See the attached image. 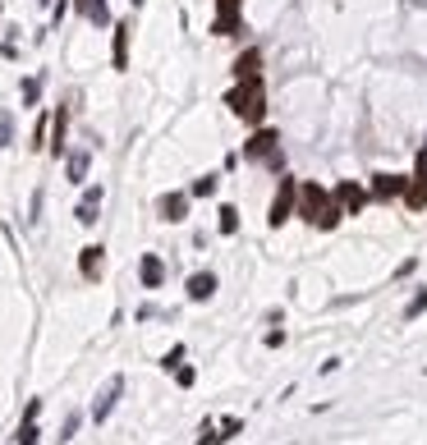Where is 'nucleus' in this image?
I'll list each match as a JSON object with an SVG mask.
<instances>
[{
	"label": "nucleus",
	"mask_w": 427,
	"mask_h": 445,
	"mask_svg": "<svg viewBox=\"0 0 427 445\" xmlns=\"http://www.w3.org/2000/svg\"><path fill=\"white\" fill-rule=\"evenodd\" d=\"M225 106H230L244 124L257 129V124L267 120V88H262V78H239V83L225 92Z\"/></svg>",
	"instance_id": "obj_1"
},
{
	"label": "nucleus",
	"mask_w": 427,
	"mask_h": 445,
	"mask_svg": "<svg viewBox=\"0 0 427 445\" xmlns=\"http://www.w3.org/2000/svg\"><path fill=\"white\" fill-rule=\"evenodd\" d=\"M244 161H267L271 170H280V134L257 124V134L244 143Z\"/></svg>",
	"instance_id": "obj_2"
},
{
	"label": "nucleus",
	"mask_w": 427,
	"mask_h": 445,
	"mask_svg": "<svg viewBox=\"0 0 427 445\" xmlns=\"http://www.w3.org/2000/svg\"><path fill=\"white\" fill-rule=\"evenodd\" d=\"M294 198H299V179L294 175H280V189L271 198V212H267V225L280 230L285 221H294Z\"/></svg>",
	"instance_id": "obj_3"
},
{
	"label": "nucleus",
	"mask_w": 427,
	"mask_h": 445,
	"mask_svg": "<svg viewBox=\"0 0 427 445\" xmlns=\"http://www.w3.org/2000/svg\"><path fill=\"white\" fill-rule=\"evenodd\" d=\"M244 432V418L239 413H230V418H202V427H197V445H225V441H234V436Z\"/></svg>",
	"instance_id": "obj_4"
},
{
	"label": "nucleus",
	"mask_w": 427,
	"mask_h": 445,
	"mask_svg": "<svg viewBox=\"0 0 427 445\" xmlns=\"http://www.w3.org/2000/svg\"><path fill=\"white\" fill-rule=\"evenodd\" d=\"M322 207H327V189H317V184H299V198H294V216L299 221H317Z\"/></svg>",
	"instance_id": "obj_5"
},
{
	"label": "nucleus",
	"mask_w": 427,
	"mask_h": 445,
	"mask_svg": "<svg viewBox=\"0 0 427 445\" xmlns=\"http://www.w3.org/2000/svg\"><path fill=\"white\" fill-rule=\"evenodd\" d=\"M405 189H409V175H373V189H368V198L373 202H395V198H405Z\"/></svg>",
	"instance_id": "obj_6"
},
{
	"label": "nucleus",
	"mask_w": 427,
	"mask_h": 445,
	"mask_svg": "<svg viewBox=\"0 0 427 445\" xmlns=\"http://www.w3.org/2000/svg\"><path fill=\"white\" fill-rule=\"evenodd\" d=\"M363 202H368V189H363V184H354V179H340L336 184V207L345 216H359Z\"/></svg>",
	"instance_id": "obj_7"
},
{
	"label": "nucleus",
	"mask_w": 427,
	"mask_h": 445,
	"mask_svg": "<svg viewBox=\"0 0 427 445\" xmlns=\"http://www.w3.org/2000/svg\"><path fill=\"white\" fill-rule=\"evenodd\" d=\"M120 395H124V377H110L106 381V390H101V395H97V404H92V423H106V418H110V413H115V404H120Z\"/></svg>",
	"instance_id": "obj_8"
},
{
	"label": "nucleus",
	"mask_w": 427,
	"mask_h": 445,
	"mask_svg": "<svg viewBox=\"0 0 427 445\" xmlns=\"http://www.w3.org/2000/svg\"><path fill=\"white\" fill-rule=\"evenodd\" d=\"M239 10H244V0H216V23H211V33L234 37L239 33Z\"/></svg>",
	"instance_id": "obj_9"
},
{
	"label": "nucleus",
	"mask_w": 427,
	"mask_h": 445,
	"mask_svg": "<svg viewBox=\"0 0 427 445\" xmlns=\"http://www.w3.org/2000/svg\"><path fill=\"white\" fill-rule=\"evenodd\" d=\"M101 198H106V189H101V184H88V189H83V198H78V207H74V221H78V225H97Z\"/></svg>",
	"instance_id": "obj_10"
},
{
	"label": "nucleus",
	"mask_w": 427,
	"mask_h": 445,
	"mask_svg": "<svg viewBox=\"0 0 427 445\" xmlns=\"http://www.w3.org/2000/svg\"><path fill=\"white\" fill-rule=\"evenodd\" d=\"M138 280H142V290H161V285H165V262H161L156 253H142Z\"/></svg>",
	"instance_id": "obj_11"
},
{
	"label": "nucleus",
	"mask_w": 427,
	"mask_h": 445,
	"mask_svg": "<svg viewBox=\"0 0 427 445\" xmlns=\"http://www.w3.org/2000/svg\"><path fill=\"white\" fill-rule=\"evenodd\" d=\"M184 294H188V303H207L211 294H216V271H193Z\"/></svg>",
	"instance_id": "obj_12"
},
{
	"label": "nucleus",
	"mask_w": 427,
	"mask_h": 445,
	"mask_svg": "<svg viewBox=\"0 0 427 445\" xmlns=\"http://www.w3.org/2000/svg\"><path fill=\"white\" fill-rule=\"evenodd\" d=\"M101 267H106V248H101V244H88L83 253H78V271H83V280H101Z\"/></svg>",
	"instance_id": "obj_13"
},
{
	"label": "nucleus",
	"mask_w": 427,
	"mask_h": 445,
	"mask_svg": "<svg viewBox=\"0 0 427 445\" xmlns=\"http://www.w3.org/2000/svg\"><path fill=\"white\" fill-rule=\"evenodd\" d=\"M129 33H133V23H115V42H110V65L120 69H129Z\"/></svg>",
	"instance_id": "obj_14"
},
{
	"label": "nucleus",
	"mask_w": 427,
	"mask_h": 445,
	"mask_svg": "<svg viewBox=\"0 0 427 445\" xmlns=\"http://www.w3.org/2000/svg\"><path fill=\"white\" fill-rule=\"evenodd\" d=\"M156 212H161V221L179 225V221L188 216V193H165V198L156 202Z\"/></svg>",
	"instance_id": "obj_15"
},
{
	"label": "nucleus",
	"mask_w": 427,
	"mask_h": 445,
	"mask_svg": "<svg viewBox=\"0 0 427 445\" xmlns=\"http://www.w3.org/2000/svg\"><path fill=\"white\" fill-rule=\"evenodd\" d=\"M88 166H92V152H88V147L69 152V156H65V175H69V184H83V179H88Z\"/></svg>",
	"instance_id": "obj_16"
},
{
	"label": "nucleus",
	"mask_w": 427,
	"mask_h": 445,
	"mask_svg": "<svg viewBox=\"0 0 427 445\" xmlns=\"http://www.w3.org/2000/svg\"><path fill=\"white\" fill-rule=\"evenodd\" d=\"M234 78H262V51L248 46L239 60H234Z\"/></svg>",
	"instance_id": "obj_17"
},
{
	"label": "nucleus",
	"mask_w": 427,
	"mask_h": 445,
	"mask_svg": "<svg viewBox=\"0 0 427 445\" xmlns=\"http://www.w3.org/2000/svg\"><path fill=\"white\" fill-rule=\"evenodd\" d=\"M65 134H69V111L60 106V111L51 115V143H46V147H51V156L65 152Z\"/></svg>",
	"instance_id": "obj_18"
},
{
	"label": "nucleus",
	"mask_w": 427,
	"mask_h": 445,
	"mask_svg": "<svg viewBox=\"0 0 427 445\" xmlns=\"http://www.w3.org/2000/svg\"><path fill=\"white\" fill-rule=\"evenodd\" d=\"M74 10L83 14L88 23H97V28H106L110 23V10H106V0H74Z\"/></svg>",
	"instance_id": "obj_19"
},
{
	"label": "nucleus",
	"mask_w": 427,
	"mask_h": 445,
	"mask_svg": "<svg viewBox=\"0 0 427 445\" xmlns=\"http://www.w3.org/2000/svg\"><path fill=\"white\" fill-rule=\"evenodd\" d=\"M405 207H409V212H423V207H427V175H414V179H409Z\"/></svg>",
	"instance_id": "obj_20"
},
{
	"label": "nucleus",
	"mask_w": 427,
	"mask_h": 445,
	"mask_svg": "<svg viewBox=\"0 0 427 445\" xmlns=\"http://www.w3.org/2000/svg\"><path fill=\"white\" fill-rule=\"evenodd\" d=\"M340 221H345V212H340L336 202H327V207H322V216H317V221H313V230H336Z\"/></svg>",
	"instance_id": "obj_21"
},
{
	"label": "nucleus",
	"mask_w": 427,
	"mask_h": 445,
	"mask_svg": "<svg viewBox=\"0 0 427 445\" xmlns=\"http://www.w3.org/2000/svg\"><path fill=\"white\" fill-rule=\"evenodd\" d=\"M216 216H220V234H234V230H239V207H230V202H225Z\"/></svg>",
	"instance_id": "obj_22"
},
{
	"label": "nucleus",
	"mask_w": 427,
	"mask_h": 445,
	"mask_svg": "<svg viewBox=\"0 0 427 445\" xmlns=\"http://www.w3.org/2000/svg\"><path fill=\"white\" fill-rule=\"evenodd\" d=\"M42 441V432H37V418H23L19 423V445H37Z\"/></svg>",
	"instance_id": "obj_23"
},
{
	"label": "nucleus",
	"mask_w": 427,
	"mask_h": 445,
	"mask_svg": "<svg viewBox=\"0 0 427 445\" xmlns=\"http://www.w3.org/2000/svg\"><path fill=\"white\" fill-rule=\"evenodd\" d=\"M423 312H427V290H418L414 299H409V308H405V322H418Z\"/></svg>",
	"instance_id": "obj_24"
},
{
	"label": "nucleus",
	"mask_w": 427,
	"mask_h": 445,
	"mask_svg": "<svg viewBox=\"0 0 427 445\" xmlns=\"http://www.w3.org/2000/svg\"><path fill=\"white\" fill-rule=\"evenodd\" d=\"M211 193H216V175H202V179H193L188 198H211Z\"/></svg>",
	"instance_id": "obj_25"
},
{
	"label": "nucleus",
	"mask_w": 427,
	"mask_h": 445,
	"mask_svg": "<svg viewBox=\"0 0 427 445\" xmlns=\"http://www.w3.org/2000/svg\"><path fill=\"white\" fill-rule=\"evenodd\" d=\"M42 101V78H23V106H37Z\"/></svg>",
	"instance_id": "obj_26"
},
{
	"label": "nucleus",
	"mask_w": 427,
	"mask_h": 445,
	"mask_svg": "<svg viewBox=\"0 0 427 445\" xmlns=\"http://www.w3.org/2000/svg\"><path fill=\"white\" fill-rule=\"evenodd\" d=\"M10 143H14V115L0 111V147H10Z\"/></svg>",
	"instance_id": "obj_27"
},
{
	"label": "nucleus",
	"mask_w": 427,
	"mask_h": 445,
	"mask_svg": "<svg viewBox=\"0 0 427 445\" xmlns=\"http://www.w3.org/2000/svg\"><path fill=\"white\" fill-rule=\"evenodd\" d=\"M184 354H188V349H184V345H175V349H170V354L161 358V372H175L179 363H184Z\"/></svg>",
	"instance_id": "obj_28"
},
{
	"label": "nucleus",
	"mask_w": 427,
	"mask_h": 445,
	"mask_svg": "<svg viewBox=\"0 0 427 445\" xmlns=\"http://www.w3.org/2000/svg\"><path fill=\"white\" fill-rule=\"evenodd\" d=\"M78 423H83V413H69V418H65V427H60V441H74Z\"/></svg>",
	"instance_id": "obj_29"
},
{
	"label": "nucleus",
	"mask_w": 427,
	"mask_h": 445,
	"mask_svg": "<svg viewBox=\"0 0 427 445\" xmlns=\"http://www.w3.org/2000/svg\"><path fill=\"white\" fill-rule=\"evenodd\" d=\"M262 345H267V349H280V345H285V326H271V331L262 335Z\"/></svg>",
	"instance_id": "obj_30"
},
{
	"label": "nucleus",
	"mask_w": 427,
	"mask_h": 445,
	"mask_svg": "<svg viewBox=\"0 0 427 445\" xmlns=\"http://www.w3.org/2000/svg\"><path fill=\"white\" fill-rule=\"evenodd\" d=\"M46 147V115H37V129H33V152Z\"/></svg>",
	"instance_id": "obj_31"
},
{
	"label": "nucleus",
	"mask_w": 427,
	"mask_h": 445,
	"mask_svg": "<svg viewBox=\"0 0 427 445\" xmlns=\"http://www.w3.org/2000/svg\"><path fill=\"white\" fill-rule=\"evenodd\" d=\"M175 381H179V386L188 390V386H193V381H197V372L188 368V363H179V368H175Z\"/></svg>",
	"instance_id": "obj_32"
},
{
	"label": "nucleus",
	"mask_w": 427,
	"mask_h": 445,
	"mask_svg": "<svg viewBox=\"0 0 427 445\" xmlns=\"http://www.w3.org/2000/svg\"><path fill=\"white\" fill-rule=\"evenodd\" d=\"M418 175H427V143H423V152H418Z\"/></svg>",
	"instance_id": "obj_33"
},
{
	"label": "nucleus",
	"mask_w": 427,
	"mask_h": 445,
	"mask_svg": "<svg viewBox=\"0 0 427 445\" xmlns=\"http://www.w3.org/2000/svg\"><path fill=\"white\" fill-rule=\"evenodd\" d=\"M0 14H5V5H0Z\"/></svg>",
	"instance_id": "obj_34"
}]
</instances>
